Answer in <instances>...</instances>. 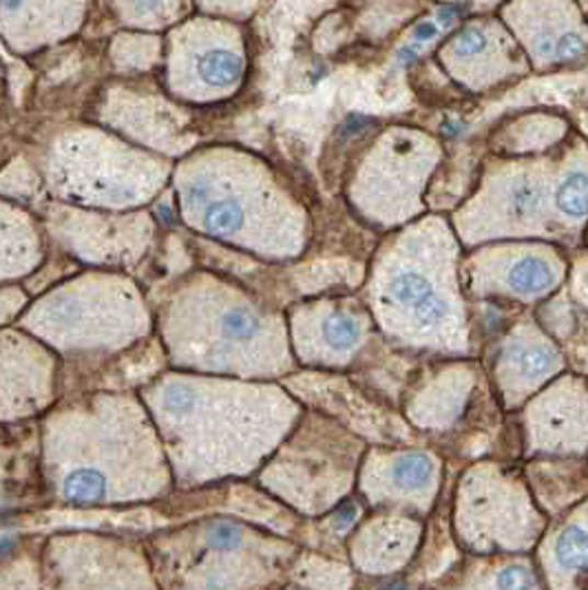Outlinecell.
Wrapping results in <instances>:
<instances>
[{"label":"cell","mask_w":588,"mask_h":590,"mask_svg":"<svg viewBox=\"0 0 588 590\" xmlns=\"http://www.w3.org/2000/svg\"><path fill=\"white\" fill-rule=\"evenodd\" d=\"M52 359L34 341L0 334V420H19L43 409L49 394Z\"/></svg>","instance_id":"cell-1"},{"label":"cell","mask_w":588,"mask_h":590,"mask_svg":"<svg viewBox=\"0 0 588 590\" xmlns=\"http://www.w3.org/2000/svg\"><path fill=\"white\" fill-rule=\"evenodd\" d=\"M38 237L25 217L0 204V279L21 276L36 268Z\"/></svg>","instance_id":"cell-2"},{"label":"cell","mask_w":588,"mask_h":590,"mask_svg":"<svg viewBox=\"0 0 588 590\" xmlns=\"http://www.w3.org/2000/svg\"><path fill=\"white\" fill-rule=\"evenodd\" d=\"M392 297L398 306L411 310L422 324H436L445 317V304L433 292L429 279L420 272L403 270L392 281Z\"/></svg>","instance_id":"cell-3"},{"label":"cell","mask_w":588,"mask_h":590,"mask_svg":"<svg viewBox=\"0 0 588 590\" xmlns=\"http://www.w3.org/2000/svg\"><path fill=\"white\" fill-rule=\"evenodd\" d=\"M14 447H0V520L10 518L14 511H19L23 504H27L30 485L34 483L36 467H19L12 472L14 465H19L27 454L25 452H12Z\"/></svg>","instance_id":"cell-4"},{"label":"cell","mask_w":588,"mask_h":590,"mask_svg":"<svg viewBox=\"0 0 588 590\" xmlns=\"http://www.w3.org/2000/svg\"><path fill=\"white\" fill-rule=\"evenodd\" d=\"M191 200H202L200 204V224L206 232L217 235V237H230L244 226V208L237 200L233 197H217V200H206L197 195L195 191L191 193Z\"/></svg>","instance_id":"cell-5"},{"label":"cell","mask_w":588,"mask_h":590,"mask_svg":"<svg viewBox=\"0 0 588 590\" xmlns=\"http://www.w3.org/2000/svg\"><path fill=\"white\" fill-rule=\"evenodd\" d=\"M197 76L202 78V82L211 89H230L239 82L244 65L241 58L230 52V49H222V47H213L208 52H204L197 58Z\"/></svg>","instance_id":"cell-6"},{"label":"cell","mask_w":588,"mask_h":590,"mask_svg":"<svg viewBox=\"0 0 588 590\" xmlns=\"http://www.w3.org/2000/svg\"><path fill=\"white\" fill-rule=\"evenodd\" d=\"M509 287L524 297H535L544 294L555 283V270L540 257H522L507 272Z\"/></svg>","instance_id":"cell-7"},{"label":"cell","mask_w":588,"mask_h":590,"mask_svg":"<svg viewBox=\"0 0 588 590\" xmlns=\"http://www.w3.org/2000/svg\"><path fill=\"white\" fill-rule=\"evenodd\" d=\"M459 16H461L459 8H445V10H440L433 19L420 23V25L414 30V34H411V43L405 45V47L398 52V56H396L398 63H411V60L418 56V52H420L427 43H431L440 32L445 30V27L454 25V23L459 21Z\"/></svg>","instance_id":"cell-8"},{"label":"cell","mask_w":588,"mask_h":590,"mask_svg":"<svg viewBox=\"0 0 588 590\" xmlns=\"http://www.w3.org/2000/svg\"><path fill=\"white\" fill-rule=\"evenodd\" d=\"M431 474H433V463L425 454H407L396 461L392 476L400 489L414 491V489L425 487Z\"/></svg>","instance_id":"cell-9"},{"label":"cell","mask_w":588,"mask_h":590,"mask_svg":"<svg viewBox=\"0 0 588 590\" xmlns=\"http://www.w3.org/2000/svg\"><path fill=\"white\" fill-rule=\"evenodd\" d=\"M557 206L570 219H584L586 215V178L584 173L568 175L557 189Z\"/></svg>","instance_id":"cell-10"},{"label":"cell","mask_w":588,"mask_h":590,"mask_svg":"<svg viewBox=\"0 0 588 590\" xmlns=\"http://www.w3.org/2000/svg\"><path fill=\"white\" fill-rule=\"evenodd\" d=\"M0 189H3L10 197H19V200H32L34 193L38 191V175L34 173V169L30 164L14 162L3 178H0Z\"/></svg>","instance_id":"cell-11"},{"label":"cell","mask_w":588,"mask_h":590,"mask_svg":"<svg viewBox=\"0 0 588 590\" xmlns=\"http://www.w3.org/2000/svg\"><path fill=\"white\" fill-rule=\"evenodd\" d=\"M261 324L257 315H252L244 306H235L222 315V332L230 341H250L259 332Z\"/></svg>","instance_id":"cell-12"},{"label":"cell","mask_w":588,"mask_h":590,"mask_svg":"<svg viewBox=\"0 0 588 590\" xmlns=\"http://www.w3.org/2000/svg\"><path fill=\"white\" fill-rule=\"evenodd\" d=\"M324 337L335 350H350L361 339V326L354 317L332 315L324 326Z\"/></svg>","instance_id":"cell-13"},{"label":"cell","mask_w":588,"mask_h":590,"mask_svg":"<svg viewBox=\"0 0 588 590\" xmlns=\"http://www.w3.org/2000/svg\"><path fill=\"white\" fill-rule=\"evenodd\" d=\"M12 555L8 557L10 566H3L5 570L0 575V590H38L36 564L30 557L12 561Z\"/></svg>","instance_id":"cell-14"},{"label":"cell","mask_w":588,"mask_h":590,"mask_svg":"<svg viewBox=\"0 0 588 590\" xmlns=\"http://www.w3.org/2000/svg\"><path fill=\"white\" fill-rule=\"evenodd\" d=\"M516 363L518 367L529 376V378H540L544 374H549L555 365V356L551 350L540 348V345H529L518 350L516 354Z\"/></svg>","instance_id":"cell-15"},{"label":"cell","mask_w":588,"mask_h":590,"mask_svg":"<svg viewBox=\"0 0 588 590\" xmlns=\"http://www.w3.org/2000/svg\"><path fill=\"white\" fill-rule=\"evenodd\" d=\"M584 531L570 526L557 542V559L566 568H584Z\"/></svg>","instance_id":"cell-16"},{"label":"cell","mask_w":588,"mask_h":590,"mask_svg":"<svg viewBox=\"0 0 588 590\" xmlns=\"http://www.w3.org/2000/svg\"><path fill=\"white\" fill-rule=\"evenodd\" d=\"M30 297L23 287H0V326L14 321L27 306Z\"/></svg>","instance_id":"cell-17"},{"label":"cell","mask_w":588,"mask_h":590,"mask_svg":"<svg viewBox=\"0 0 588 590\" xmlns=\"http://www.w3.org/2000/svg\"><path fill=\"white\" fill-rule=\"evenodd\" d=\"M496 586L498 590H531L533 588V575L527 566H520V564H513V566H507L498 572V579H496Z\"/></svg>","instance_id":"cell-18"},{"label":"cell","mask_w":588,"mask_h":590,"mask_svg":"<svg viewBox=\"0 0 588 590\" xmlns=\"http://www.w3.org/2000/svg\"><path fill=\"white\" fill-rule=\"evenodd\" d=\"M208 542L215 548H235L241 542V531L237 529V524L226 522V520H217L208 526Z\"/></svg>","instance_id":"cell-19"},{"label":"cell","mask_w":588,"mask_h":590,"mask_svg":"<svg viewBox=\"0 0 588 590\" xmlns=\"http://www.w3.org/2000/svg\"><path fill=\"white\" fill-rule=\"evenodd\" d=\"M357 515H359L357 507H354L352 502H346V504H341L339 511L335 513V526H337L339 531H346V529H350V526L354 524Z\"/></svg>","instance_id":"cell-20"},{"label":"cell","mask_w":588,"mask_h":590,"mask_svg":"<svg viewBox=\"0 0 588 590\" xmlns=\"http://www.w3.org/2000/svg\"><path fill=\"white\" fill-rule=\"evenodd\" d=\"M19 546V537L12 533H0V559L10 557Z\"/></svg>","instance_id":"cell-21"}]
</instances>
